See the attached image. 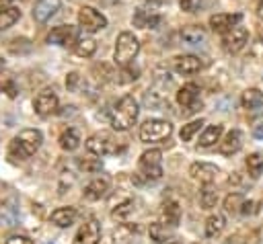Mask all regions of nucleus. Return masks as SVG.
Segmentation results:
<instances>
[{"label": "nucleus", "instance_id": "22", "mask_svg": "<svg viewBox=\"0 0 263 244\" xmlns=\"http://www.w3.org/2000/svg\"><path fill=\"white\" fill-rule=\"evenodd\" d=\"M240 105L247 111H257L263 105V92L259 88H247L240 96Z\"/></svg>", "mask_w": 263, "mask_h": 244}, {"label": "nucleus", "instance_id": "13", "mask_svg": "<svg viewBox=\"0 0 263 244\" xmlns=\"http://www.w3.org/2000/svg\"><path fill=\"white\" fill-rule=\"evenodd\" d=\"M78 31L74 29V27H70V25H60V27H55V29H51V33L47 35V43H53V45H62V47H68V45H72L74 47V43L78 41Z\"/></svg>", "mask_w": 263, "mask_h": 244}, {"label": "nucleus", "instance_id": "45", "mask_svg": "<svg viewBox=\"0 0 263 244\" xmlns=\"http://www.w3.org/2000/svg\"><path fill=\"white\" fill-rule=\"evenodd\" d=\"M4 86H6V80H2V78H0V92L4 90Z\"/></svg>", "mask_w": 263, "mask_h": 244}, {"label": "nucleus", "instance_id": "5", "mask_svg": "<svg viewBox=\"0 0 263 244\" xmlns=\"http://www.w3.org/2000/svg\"><path fill=\"white\" fill-rule=\"evenodd\" d=\"M173 133V125L164 119H148L140 127V139L146 144L152 141H162Z\"/></svg>", "mask_w": 263, "mask_h": 244}, {"label": "nucleus", "instance_id": "24", "mask_svg": "<svg viewBox=\"0 0 263 244\" xmlns=\"http://www.w3.org/2000/svg\"><path fill=\"white\" fill-rule=\"evenodd\" d=\"M222 131H224L222 125H208V127L203 129V133L199 135V141H197L199 148H212L216 141H220Z\"/></svg>", "mask_w": 263, "mask_h": 244}, {"label": "nucleus", "instance_id": "23", "mask_svg": "<svg viewBox=\"0 0 263 244\" xmlns=\"http://www.w3.org/2000/svg\"><path fill=\"white\" fill-rule=\"evenodd\" d=\"M160 23V16L158 14H152L144 8H138L136 14H134V25L140 27V29H156Z\"/></svg>", "mask_w": 263, "mask_h": 244}, {"label": "nucleus", "instance_id": "36", "mask_svg": "<svg viewBox=\"0 0 263 244\" xmlns=\"http://www.w3.org/2000/svg\"><path fill=\"white\" fill-rule=\"evenodd\" d=\"M150 238L154 240V242H166V238H168V232H166V223H150Z\"/></svg>", "mask_w": 263, "mask_h": 244}, {"label": "nucleus", "instance_id": "38", "mask_svg": "<svg viewBox=\"0 0 263 244\" xmlns=\"http://www.w3.org/2000/svg\"><path fill=\"white\" fill-rule=\"evenodd\" d=\"M80 82V76L76 74V72H72V74H68V78H66V86L68 88H72V90H76V84Z\"/></svg>", "mask_w": 263, "mask_h": 244}, {"label": "nucleus", "instance_id": "14", "mask_svg": "<svg viewBox=\"0 0 263 244\" xmlns=\"http://www.w3.org/2000/svg\"><path fill=\"white\" fill-rule=\"evenodd\" d=\"M242 21L240 12H218L210 16V27L216 33H228L232 27H236Z\"/></svg>", "mask_w": 263, "mask_h": 244}, {"label": "nucleus", "instance_id": "35", "mask_svg": "<svg viewBox=\"0 0 263 244\" xmlns=\"http://www.w3.org/2000/svg\"><path fill=\"white\" fill-rule=\"evenodd\" d=\"M78 168L88 174H95L103 168V162H101V158H78Z\"/></svg>", "mask_w": 263, "mask_h": 244}, {"label": "nucleus", "instance_id": "41", "mask_svg": "<svg viewBox=\"0 0 263 244\" xmlns=\"http://www.w3.org/2000/svg\"><path fill=\"white\" fill-rule=\"evenodd\" d=\"M253 135H255L257 139H263V123L255 125V129H253Z\"/></svg>", "mask_w": 263, "mask_h": 244}, {"label": "nucleus", "instance_id": "15", "mask_svg": "<svg viewBox=\"0 0 263 244\" xmlns=\"http://www.w3.org/2000/svg\"><path fill=\"white\" fill-rule=\"evenodd\" d=\"M60 10V0H37L33 6V18L37 23H47Z\"/></svg>", "mask_w": 263, "mask_h": 244}, {"label": "nucleus", "instance_id": "32", "mask_svg": "<svg viewBox=\"0 0 263 244\" xmlns=\"http://www.w3.org/2000/svg\"><path fill=\"white\" fill-rule=\"evenodd\" d=\"M245 201H247V199H245L240 193H230V195H226V199H224V209H226L228 213H240Z\"/></svg>", "mask_w": 263, "mask_h": 244}, {"label": "nucleus", "instance_id": "47", "mask_svg": "<svg viewBox=\"0 0 263 244\" xmlns=\"http://www.w3.org/2000/svg\"><path fill=\"white\" fill-rule=\"evenodd\" d=\"M171 244H179V242H171Z\"/></svg>", "mask_w": 263, "mask_h": 244}, {"label": "nucleus", "instance_id": "27", "mask_svg": "<svg viewBox=\"0 0 263 244\" xmlns=\"http://www.w3.org/2000/svg\"><path fill=\"white\" fill-rule=\"evenodd\" d=\"M224 226H226V217H224L222 213H212V215L205 219V236H208V238L220 236L222 230H224Z\"/></svg>", "mask_w": 263, "mask_h": 244}, {"label": "nucleus", "instance_id": "37", "mask_svg": "<svg viewBox=\"0 0 263 244\" xmlns=\"http://www.w3.org/2000/svg\"><path fill=\"white\" fill-rule=\"evenodd\" d=\"M4 244H35L29 236H21V234H16V236H10Z\"/></svg>", "mask_w": 263, "mask_h": 244}, {"label": "nucleus", "instance_id": "21", "mask_svg": "<svg viewBox=\"0 0 263 244\" xmlns=\"http://www.w3.org/2000/svg\"><path fill=\"white\" fill-rule=\"evenodd\" d=\"M162 219L171 228L179 226V221H181V207H179L177 201H173V199L164 201V205H162Z\"/></svg>", "mask_w": 263, "mask_h": 244}, {"label": "nucleus", "instance_id": "42", "mask_svg": "<svg viewBox=\"0 0 263 244\" xmlns=\"http://www.w3.org/2000/svg\"><path fill=\"white\" fill-rule=\"evenodd\" d=\"M251 207H253V201H245V203H242V209H240V213H245V215H249V213L253 211Z\"/></svg>", "mask_w": 263, "mask_h": 244}, {"label": "nucleus", "instance_id": "10", "mask_svg": "<svg viewBox=\"0 0 263 244\" xmlns=\"http://www.w3.org/2000/svg\"><path fill=\"white\" fill-rule=\"evenodd\" d=\"M58 105H60L58 94H55L51 88L41 90V92L33 98V109H35V113H37L39 117H47V115L55 113V111H58Z\"/></svg>", "mask_w": 263, "mask_h": 244}, {"label": "nucleus", "instance_id": "20", "mask_svg": "<svg viewBox=\"0 0 263 244\" xmlns=\"http://www.w3.org/2000/svg\"><path fill=\"white\" fill-rule=\"evenodd\" d=\"M138 228L134 223H119L113 232H111V242L113 244H129L136 236Z\"/></svg>", "mask_w": 263, "mask_h": 244}, {"label": "nucleus", "instance_id": "11", "mask_svg": "<svg viewBox=\"0 0 263 244\" xmlns=\"http://www.w3.org/2000/svg\"><path fill=\"white\" fill-rule=\"evenodd\" d=\"M99 242H101V223L97 219H86L78 228L72 240V244H99Z\"/></svg>", "mask_w": 263, "mask_h": 244}, {"label": "nucleus", "instance_id": "8", "mask_svg": "<svg viewBox=\"0 0 263 244\" xmlns=\"http://www.w3.org/2000/svg\"><path fill=\"white\" fill-rule=\"evenodd\" d=\"M177 103L183 109H187V113H195L197 109H201V90H199V86L193 84V82L183 84L177 92Z\"/></svg>", "mask_w": 263, "mask_h": 244}, {"label": "nucleus", "instance_id": "1", "mask_svg": "<svg viewBox=\"0 0 263 244\" xmlns=\"http://www.w3.org/2000/svg\"><path fill=\"white\" fill-rule=\"evenodd\" d=\"M140 115V107H138V100L132 96V94H125L117 100V105L111 109L109 113V123L115 131H127L136 119Z\"/></svg>", "mask_w": 263, "mask_h": 244}, {"label": "nucleus", "instance_id": "16", "mask_svg": "<svg viewBox=\"0 0 263 244\" xmlns=\"http://www.w3.org/2000/svg\"><path fill=\"white\" fill-rule=\"evenodd\" d=\"M173 66H175V72H177V74L189 76V74L199 72V70L203 68V62H201L197 55H179V57H175Z\"/></svg>", "mask_w": 263, "mask_h": 244}, {"label": "nucleus", "instance_id": "19", "mask_svg": "<svg viewBox=\"0 0 263 244\" xmlns=\"http://www.w3.org/2000/svg\"><path fill=\"white\" fill-rule=\"evenodd\" d=\"M76 209L74 207H58V209H53L51 211V215H49V219H51V223H55L58 228H70L74 221H76Z\"/></svg>", "mask_w": 263, "mask_h": 244}, {"label": "nucleus", "instance_id": "31", "mask_svg": "<svg viewBox=\"0 0 263 244\" xmlns=\"http://www.w3.org/2000/svg\"><path fill=\"white\" fill-rule=\"evenodd\" d=\"M216 203H218V193L210 185H205L201 189V193H199V205H201V209H212V207H216Z\"/></svg>", "mask_w": 263, "mask_h": 244}, {"label": "nucleus", "instance_id": "6", "mask_svg": "<svg viewBox=\"0 0 263 244\" xmlns=\"http://www.w3.org/2000/svg\"><path fill=\"white\" fill-rule=\"evenodd\" d=\"M86 150L90 154H97V156H107V154H115L119 152V144L113 139L111 133L107 131H99V133H92L88 139H86Z\"/></svg>", "mask_w": 263, "mask_h": 244}, {"label": "nucleus", "instance_id": "3", "mask_svg": "<svg viewBox=\"0 0 263 244\" xmlns=\"http://www.w3.org/2000/svg\"><path fill=\"white\" fill-rule=\"evenodd\" d=\"M140 51V43H138V37L129 31H123L119 33L117 41H115V51H113V59L117 66H129L134 62V57L138 55Z\"/></svg>", "mask_w": 263, "mask_h": 244}, {"label": "nucleus", "instance_id": "43", "mask_svg": "<svg viewBox=\"0 0 263 244\" xmlns=\"http://www.w3.org/2000/svg\"><path fill=\"white\" fill-rule=\"evenodd\" d=\"M257 14L263 18V0H259V4H257Z\"/></svg>", "mask_w": 263, "mask_h": 244}, {"label": "nucleus", "instance_id": "39", "mask_svg": "<svg viewBox=\"0 0 263 244\" xmlns=\"http://www.w3.org/2000/svg\"><path fill=\"white\" fill-rule=\"evenodd\" d=\"M4 92H8V96H10V98H14V96H16V86H14V82H12V80H6Z\"/></svg>", "mask_w": 263, "mask_h": 244}, {"label": "nucleus", "instance_id": "30", "mask_svg": "<svg viewBox=\"0 0 263 244\" xmlns=\"http://www.w3.org/2000/svg\"><path fill=\"white\" fill-rule=\"evenodd\" d=\"M245 164H247L249 174H251L253 178H259L261 172H263V154H261V152H253V154H249Z\"/></svg>", "mask_w": 263, "mask_h": 244}, {"label": "nucleus", "instance_id": "26", "mask_svg": "<svg viewBox=\"0 0 263 244\" xmlns=\"http://www.w3.org/2000/svg\"><path fill=\"white\" fill-rule=\"evenodd\" d=\"M78 146H80V133L74 127L64 129L62 135H60V148L66 150V152H74Z\"/></svg>", "mask_w": 263, "mask_h": 244}, {"label": "nucleus", "instance_id": "28", "mask_svg": "<svg viewBox=\"0 0 263 244\" xmlns=\"http://www.w3.org/2000/svg\"><path fill=\"white\" fill-rule=\"evenodd\" d=\"M203 39H205V31L201 27L191 25V27H185L181 31V41L187 43V45H199Z\"/></svg>", "mask_w": 263, "mask_h": 244}, {"label": "nucleus", "instance_id": "17", "mask_svg": "<svg viewBox=\"0 0 263 244\" xmlns=\"http://www.w3.org/2000/svg\"><path fill=\"white\" fill-rule=\"evenodd\" d=\"M240 146H242V133H240L238 129H230V131L226 133V137L220 141L218 150H220V154H224V156H232V154H236V152L240 150Z\"/></svg>", "mask_w": 263, "mask_h": 244}, {"label": "nucleus", "instance_id": "29", "mask_svg": "<svg viewBox=\"0 0 263 244\" xmlns=\"http://www.w3.org/2000/svg\"><path fill=\"white\" fill-rule=\"evenodd\" d=\"M21 18V10L16 6H6V8H0V31H6L10 29L16 21Z\"/></svg>", "mask_w": 263, "mask_h": 244}, {"label": "nucleus", "instance_id": "40", "mask_svg": "<svg viewBox=\"0 0 263 244\" xmlns=\"http://www.w3.org/2000/svg\"><path fill=\"white\" fill-rule=\"evenodd\" d=\"M193 4H195V0H179V6L185 12H193Z\"/></svg>", "mask_w": 263, "mask_h": 244}, {"label": "nucleus", "instance_id": "9", "mask_svg": "<svg viewBox=\"0 0 263 244\" xmlns=\"http://www.w3.org/2000/svg\"><path fill=\"white\" fill-rule=\"evenodd\" d=\"M247 43H249V31L238 25L232 27L228 33H224V39H222V47L228 53H238Z\"/></svg>", "mask_w": 263, "mask_h": 244}, {"label": "nucleus", "instance_id": "18", "mask_svg": "<svg viewBox=\"0 0 263 244\" xmlns=\"http://www.w3.org/2000/svg\"><path fill=\"white\" fill-rule=\"evenodd\" d=\"M84 199L88 201H99L109 193V180L107 178H92L86 187H84Z\"/></svg>", "mask_w": 263, "mask_h": 244}, {"label": "nucleus", "instance_id": "44", "mask_svg": "<svg viewBox=\"0 0 263 244\" xmlns=\"http://www.w3.org/2000/svg\"><path fill=\"white\" fill-rule=\"evenodd\" d=\"M12 0H0V8H6V4H10Z\"/></svg>", "mask_w": 263, "mask_h": 244}, {"label": "nucleus", "instance_id": "33", "mask_svg": "<svg viewBox=\"0 0 263 244\" xmlns=\"http://www.w3.org/2000/svg\"><path fill=\"white\" fill-rule=\"evenodd\" d=\"M201 125H203V119H193V121H189L187 125H183L181 127V131H179V137L183 139V141H189L199 129H201Z\"/></svg>", "mask_w": 263, "mask_h": 244}, {"label": "nucleus", "instance_id": "25", "mask_svg": "<svg viewBox=\"0 0 263 244\" xmlns=\"http://www.w3.org/2000/svg\"><path fill=\"white\" fill-rule=\"evenodd\" d=\"M95 51H97V41L88 35H80L78 41L74 43V53L78 57H90Z\"/></svg>", "mask_w": 263, "mask_h": 244}, {"label": "nucleus", "instance_id": "2", "mask_svg": "<svg viewBox=\"0 0 263 244\" xmlns=\"http://www.w3.org/2000/svg\"><path fill=\"white\" fill-rule=\"evenodd\" d=\"M41 141H43V133L39 129H23L10 141V156L25 160L41 148Z\"/></svg>", "mask_w": 263, "mask_h": 244}, {"label": "nucleus", "instance_id": "34", "mask_svg": "<svg viewBox=\"0 0 263 244\" xmlns=\"http://www.w3.org/2000/svg\"><path fill=\"white\" fill-rule=\"evenodd\" d=\"M132 211H134V201L132 199H125V201L117 203V207L111 209V217L113 219H125Z\"/></svg>", "mask_w": 263, "mask_h": 244}, {"label": "nucleus", "instance_id": "48", "mask_svg": "<svg viewBox=\"0 0 263 244\" xmlns=\"http://www.w3.org/2000/svg\"><path fill=\"white\" fill-rule=\"evenodd\" d=\"M47 244H51V242H47Z\"/></svg>", "mask_w": 263, "mask_h": 244}, {"label": "nucleus", "instance_id": "12", "mask_svg": "<svg viewBox=\"0 0 263 244\" xmlns=\"http://www.w3.org/2000/svg\"><path fill=\"white\" fill-rule=\"evenodd\" d=\"M189 174L193 180H197L201 185H212L216 180V176L220 174V168L210 162H193L189 166Z\"/></svg>", "mask_w": 263, "mask_h": 244}, {"label": "nucleus", "instance_id": "7", "mask_svg": "<svg viewBox=\"0 0 263 244\" xmlns=\"http://www.w3.org/2000/svg\"><path fill=\"white\" fill-rule=\"evenodd\" d=\"M78 25L86 31V33H97L101 29L107 27V18L105 14H101L97 8L92 6H82L78 10Z\"/></svg>", "mask_w": 263, "mask_h": 244}, {"label": "nucleus", "instance_id": "46", "mask_svg": "<svg viewBox=\"0 0 263 244\" xmlns=\"http://www.w3.org/2000/svg\"><path fill=\"white\" fill-rule=\"evenodd\" d=\"M2 68H4V59H0V70H2Z\"/></svg>", "mask_w": 263, "mask_h": 244}, {"label": "nucleus", "instance_id": "4", "mask_svg": "<svg viewBox=\"0 0 263 244\" xmlns=\"http://www.w3.org/2000/svg\"><path fill=\"white\" fill-rule=\"evenodd\" d=\"M140 174H144L146 180H156L162 176V152L156 148L146 150L138 160Z\"/></svg>", "mask_w": 263, "mask_h": 244}]
</instances>
